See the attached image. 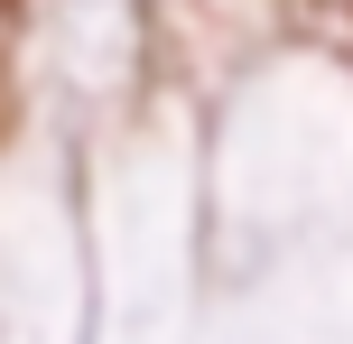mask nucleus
Instances as JSON below:
<instances>
[{
	"label": "nucleus",
	"mask_w": 353,
	"mask_h": 344,
	"mask_svg": "<svg viewBox=\"0 0 353 344\" xmlns=\"http://www.w3.org/2000/svg\"><path fill=\"white\" fill-rule=\"evenodd\" d=\"M344 10H353V0H344Z\"/></svg>",
	"instance_id": "nucleus-1"
}]
</instances>
